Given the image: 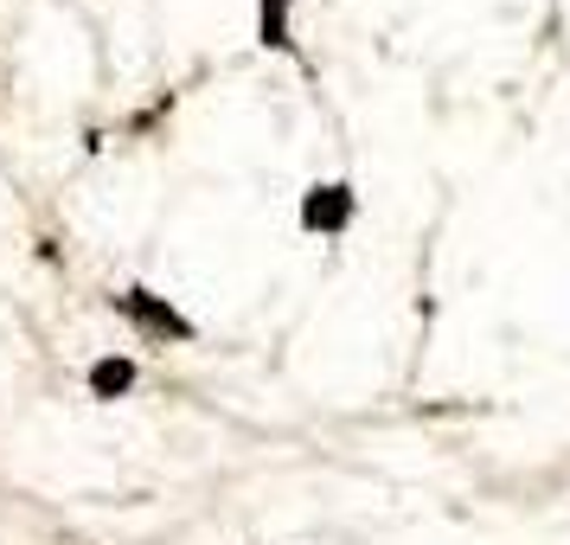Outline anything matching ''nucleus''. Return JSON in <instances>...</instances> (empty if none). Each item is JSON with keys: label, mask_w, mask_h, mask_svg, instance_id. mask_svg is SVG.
Returning a JSON list of instances; mask_svg holds the SVG:
<instances>
[{"label": "nucleus", "mask_w": 570, "mask_h": 545, "mask_svg": "<svg viewBox=\"0 0 570 545\" xmlns=\"http://www.w3.org/2000/svg\"><path fill=\"white\" fill-rule=\"evenodd\" d=\"M109 309L129 314L135 328H141V334H155V340H193V334H199L174 302H160L155 289H122V295H109Z\"/></svg>", "instance_id": "1"}, {"label": "nucleus", "mask_w": 570, "mask_h": 545, "mask_svg": "<svg viewBox=\"0 0 570 545\" xmlns=\"http://www.w3.org/2000/svg\"><path fill=\"white\" fill-rule=\"evenodd\" d=\"M353 212H360V193L346 181H327V186H308L302 193V232L308 237H340L353 225Z\"/></svg>", "instance_id": "2"}, {"label": "nucleus", "mask_w": 570, "mask_h": 545, "mask_svg": "<svg viewBox=\"0 0 570 545\" xmlns=\"http://www.w3.org/2000/svg\"><path fill=\"white\" fill-rule=\"evenodd\" d=\"M135 379H141V366H135L129 353H104V360L83 372V386H90V398H97V405H116V398H129Z\"/></svg>", "instance_id": "3"}, {"label": "nucleus", "mask_w": 570, "mask_h": 545, "mask_svg": "<svg viewBox=\"0 0 570 545\" xmlns=\"http://www.w3.org/2000/svg\"><path fill=\"white\" fill-rule=\"evenodd\" d=\"M288 7H295V0H257V46H269V52H295Z\"/></svg>", "instance_id": "4"}]
</instances>
